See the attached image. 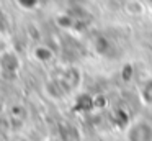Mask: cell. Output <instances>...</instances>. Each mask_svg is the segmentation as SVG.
Returning <instances> with one entry per match:
<instances>
[{
    "mask_svg": "<svg viewBox=\"0 0 152 141\" xmlns=\"http://www.w3.org/2000/svg\"><path fill=\"white\" fill-rule=\"evenodd\" d=\"M128 141H152V126L147 121H136L128 130Z\"/></svg>",
    "mask_w": 152,
    "mask_h": 141,
    "instance_id": "obj_1",
    "label": "cell"
}]
</instances>
